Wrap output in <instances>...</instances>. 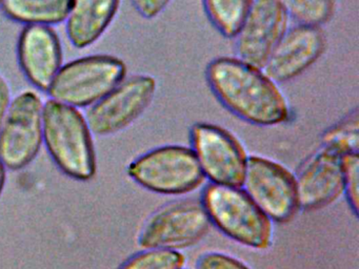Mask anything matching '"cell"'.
<instances>
[{"label": "cell", "instance_id": "obj_16", "mask_svg": "<svg viewBox=\"0 0 359 269\" xmlns=\"http://www.w3.org/2000/svg\"><path fill=\"white\" fill-rule=\"evenodd\" d=\"M73 0H3L6 16L25 25H51L64 22Z\"/></svg>", "mask_w": 359, "mask_h": 269}, {"label": "cell", "instance_id": "obj_19", "mask_svg": "<svg viewBox=\"0 0 359 269\" xmlns=\"http://www.w3.org/2000/svg\"><path fill=\"white\" fill-rule=\"evenodd\" d=\"M358 111L354 109L323 134V147L341 156L358 153Z\"/></svg>", "mask_w": 359, "mask_h": 269}, {"label": "cell", "instance_id": "obj_11", "mask_svg": "<svg viewBox=\"0 0 359 269\" xmlns=\"http://www.w3.org/2000/svg\"><path fill=\"white\" fill-rule=\"evenodd\" d=\"M289 21L278 0H255L235 37L237 58L262 69L289 29Z\"/></svg>", "mask_w": 359, "mask_h": 269}, {"label": "cell", "instance_id": "obj_23", "mask_svg": "<svg viewBox=\"0 0 359 269\" xmlns=\"http://www.w3.org/2000/svg\"><path fill=\"white\" fill-rule=\"evenodd\" d=\"M131 2L140 16L154 19L165 11L170 0H131Z\"/></svg>", "mask_w": 359, "mask_h": 269}, {"label": "cell", "instance_id": "obj_25", "mask_svg": "<svg viewBox=\"0 0 359 269\" xmlns=\"http://www.w3.org/2000/svg\"><path fill=\"white\" fill-rule=\"evenodd\" d=\"M6 180H7V168L0 161V195L3 193L4 187L6 185Z\"/></svg>", "mask_w": 359, "mask_h": 269}, {"label": "cell", "instance_id": "obj_21", "mask_svg": "<svg viewBox=\"0 0 359 269\" xmlns=\"http://www.w3.org/2000/svg\"><path fill=\"white\" fill-rule=\"evenodd\" d=\"M342 182L344 191L351 209L358 214L359 206V156L358 153L341 156Z\"/></svg>", "mask_w": 359, "mask_h": 269}, {"label": "cell", "instance_id": "obj_24", "mask_svg": "<svg viewBox=\"0 0 359 269\" xmlns=\"http://www.w3.org/2000/svg\"><path fill=\"white\" fill-rule=\"evenodd\" d=\"M11 101V88L6 78L0 74V127L3 125Z\"/></svg>", "mask_w": 359, "mask_h": 269}, {"label": "cell", "instance_id": "obj_2", "mask_svg": "<svg viewBox=\"0 0 359 269\" xmlns=\"http://www.w3.org/2000/svg\"><path fill=\"white\" fill-rule=\"evenodd\" d=\"M43 144L62 174L83 182L95 177L93 134L79 109L53 99L43 103Z\"/></svg>", "mask_w": 359, "mask_h": 269}, {"label": "cell", "instance_id": "obj_13", "mask_svg": "<svg viewBox=\"0 0 359 269\" xmlns=\"http://www.w3.org/2000/svg\"><path fill=\"white\" fill-rule=\"evenodd\" d=\"M20 69L32 85L47 92L62 67L60 38L52 27L25 25L18 43Z\"/></svg>", "mask_w": 359, "mask_h": 269}, {"label": "cell", "instance_id": "obj_26", "mask_svg": "<svg viewBox=\"0 0 359 269\" xmlns=\"http://www.w3.org/2000/svg\"><path fill=\"white\" fill-rule=\"evenodd\" d=\"M1 4H3V0H0V6H1Z\"/></svg>", "mask_w": 359, "mask_h": 269}, {"label": "cell", "instance_id": "obj_9", "mask_svg": "<svg viewBox=\"0 0 359 269\" xmlns=\"http://www.w3.org/2000/svg\"><path fill=\"white\" fill-rule=\"evenodd\" d=\"M192 149L212 184L241 187L248 157L239 141L220 126L197 123L191 130Z\"/></svg>", "mask_w": 359, "mask_h": 269}, {"label": "cell", "instance_id": "obj_1", "mask_svg": "<svg viewBox=\"0 0 359 269\" xmlns=\"http://www.w3.org/2000/svg\"><path fill=\"white\" fill-rule=\"evenodd\" d=\"M205 76L216 98L243 121L274 126L289 120V103L264 69L236 57H219L209 63Z\"/></svg>", "mask_w": 359, "mask_h": 269}, {"label": "cell", "instance_id": "obj_4", "mask_svg": "<svg viewBox=\"0 0 359 269\" xmlns=\"http://www.w3.org/2000/svg\"><path fill=\"white\" fill-rule=\"evenodd\" d=\"M127 67L111 55H92L62 65L47 90L53 100L88 107L102 100L126 79Z\"/></svg>", "mask_w": 359, "mask_h": 269}, {"label": "cell", "instance_id": "obj_6", "mask_svg": "<svg viewBox=\"0 0 359 269\" xmlns=\"http://www.w3.org/2000/svg\"><path fill=\"white\" fill-rule=\"evenodd\" d=\"M43 102L33 90H25L11 101L0 127V161L7 170L27 167L43 143Z\"/></svg>", "mask_w": 359, "mask_h": 269}, {"label": "cell", "instance_id": "obj_15", "mask_svg": "<svg viewBox=\"0 0 359 269\" xmlns=\"http://www.w3.org/2000/svg\"><path fill=\"white\" fill-rule=\"evenodd\" d=\"M121 0H73L66 19L71 44L85 48L95 43L116 16Z\"/></svg>", "mask_w": 359, "mask_h": 269}, {"label": "cell", "instance_id": "obj_22", "mask_svg": "<svg viewBox=\"0 0 359 269\" xmlns=\"http://www.w3.org/2000/svg\"><path fill=\"white\" fill-rule=\"evenodd\" d=\"M197 269H250L243 263L228 254L208 252L197 261Z\"/></svg>", "mask_w": 359, "mask_h": 269}, {"label": "cell", "instance_id": "obj_14", "mask_svg": "<svg viewBox=\"0 0 359 269\" xmlns=\"http://www.w3.org/2000/svg\"><path fill=\"white\" fill-rule=\"evenodd\" d=\"M298 207L319 209L335 201L342 191L341 155L323 147L308 160L296 178Z\"/></svg>", "mask_w": 359, "mask_h": 269}, {"label": "cell", "instance_id": "obj_5", "mask_svg": "<svg viewBox=\"0 0 359 269\" xmlns=\"http://www.w3.org/2000/svg\"><path fill=\"white\" fill-rule=\"evenodd\" d=\"M128 174L138 185L163 195L194 191L205 176L192 149L180 145L157 147L136 158Z\"/></svg>", "mask_w": 359, "mask_h": 269}, {"label": "cell", "instance_id": "obj_17", "mask_svg": "<svg viewBox=\"0 0 359 269\" xmlns=\"http://www.w3.org/2000/svg\"><path fill=\"white\" fill-rule=\"evenodd\" d=\"M255 0H203L205 13L212 25L224 37L238 34Z\"/></svg>", "mask_w": 359, "mask_h": 269}, {"label": "cell", "instance_id": "obj_3", "mask_svg": "<svg viewBox=\"0 0 359 269\" xmlns=\"http://www.w3.org/2000/svg\"><path fill=\"white\" fill-rule=\"evenodd\" d=\"M201 204L210 222L230 239L255 249H266L272 243L270 219L243 189L209 185L203 191Z\"/></svg>", "mask_w": 359, "mask_h": 269}, {"label": "cell", "instance_id": "obj_10", "mask_svg": "<svg viewBox=\"0 0 359 269\" xmlns=\"http://www.w3.org/2000/svg\"><path fill=\"white\" fill-rule=\"evenodd\" d=\"M203 204L193 200L177 202L155 212L140 235L142 248L177 250L203 239L210 228Z\"/></svg>", "mask_w": 359, "mask_h": 269}, {"label": "cell", "instance_id": "obj_18", "mask_svg": "<svg viewBox=\"0 0 359 269\" xmlns=\"http://www.w3.org/2000/svg\"><path fill=\"white\" fill-rule=\"evenodd\" d=\"M290 18L298 25L319 27L333 18L336 0H278Z\"/></svg>", "mask_w": 359, "mask_h": 269}, {"label": "cell", "instance_id": "obj_8", "mask_svg": "<svg viewBox=\"0 0 359 269\" xmlns=\"http://www.w3.org/2000/svg\"><path fill=\"white\" fill-rule=\"evenodd\" d=\"M156 90V79L151 75L140 74L123 80L88 109L85 118L92 134L110 136L125 130L148 109Z\"/></svg>", "mask_w": 359, "mask_h": 269}, {"label": "cell", "instance_id": "obj_20", "mask_svg": "<svg viewBox=\"0 0 359 269\" xmlns=\"http://www.w3.org/2000/svg\"><path fill=\"white\" fill-rule=\"evenodd\" d=\"M186 258L177 250L147 248L128 258L118 269H182Z\"/></svg>", "mask_w": 359, "mask_h": 269}, {"label": "cell", "instance_id": "obj_7", "mask_svg": "<svg viewBox=\"0 0 359 269\" xmlns=\"http://www.w3.org/2000/svg\"><path fill=\"white\" fill-rule=\"evenodd\" d=\"M241 186L271 221L287 222L299 208L295 177L285 166L268 158L248 157Z\"/></svg>", "mask_w": 359, "mask_h": 269}, {"label": "cell", "instance_id": "obj_12", "mask_svg": "<svg viewBox=\"0 0 359 269\" xmlns=\"http://www.w3.org/2000/svg\"><path fill=\"white\" fill-rule=\"evenodd\" d=\"M325 42L321 27L297 25L285 32L262 69L275 83L291 81L320 58Z\"/></svg>", "mask_w": 359, "mask_h": 269}]
</instances>
